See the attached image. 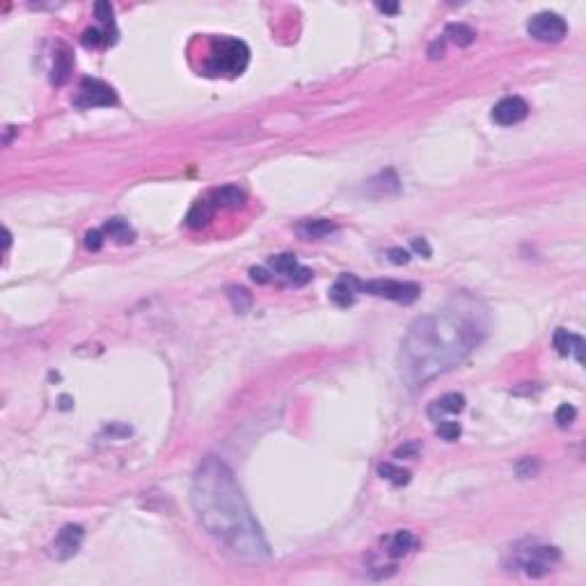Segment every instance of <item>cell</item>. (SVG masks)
<instances>
[{
	"label": "cell",
	"instance_id": "1",
	"mask_svg": "<svg viewBox=\"0 0 586 586\" xmlns=\"http://www.w3.org/2000/svg\"><path fill=\"white\" fill-rule=\"evenodd\" d=\"M488 314L472 295L460 293L442 309L417 319L401 341L399 371L410 389L424 387L458 366L484 341Z\"/></svg>",
	"mask_w": 586,
	"mask_h": 586
},
{
	"label": "cell",
	"instance_id": "2",
	"mask_svg": "<svg viewBox=\"0 0 586 586\" xmlns=\"http://www.w3.org/2000/svg\"><path fill=\"white\" fill-rule=\"evenodd\" d=\"M190 504L208 536L243 561L259 564L270 557L264 529L252 515L232 467L215 456H206L192 477Z\"/></svg>",
	"mask_w": 586,
	"mask_h": 586
},
{
	"label": "cell",
	"instance_id": "3",
	"mask_svg": "<svg viewBox=\"0 0 586 586\" xmlns=\"http://www.w3.org/2000/svg\"><path fill=\"white\" fill-rule=\"evenodd\" d=\"M250 62V48L236 37H218L204 65L208 76H239Z\"/></svg>",
	"mask_w": 586,
	"mask_h": 586
},
{
	"label": "cell",
	"instance_id": "4",
	"mask_svg": "<svg viewBox=\"0 0 586 586\" xmlns=\"http://www.w3.org/2000/svg\"><path fill=\"white\" fill-rule=\"evenodd\" d=\"M360 293H369V295H375V298L410 305V302H415L419 298L422 288H419V284H415V282H399V279H371V282L360 284Z\"/></svg>",
	"mask_w": 586,
	"mask_h": 586
},
{
	"label": "cell",
	"instance_id": "5",
	"mask_svg": "<svg viewBox=\"0 0 586 586\" xmlns=\"http://www.w3.org/2000/svg\"><path fill=\"white\" fill-rule=\"evenodd\" d=\"M559 550L550 547V545H531L527 550L518 552V559H515V566L522 568L529 577H543L545 573H550L552 564L559 561Z\"/></svg>",
	"mask_w": 586,
	"mask_h": 586
},
{
	"label": "cell",
	"instance_id": "6",
	"mask_svg": "<svg viewBox=\"0 0 586 586\" xmlns=\"http://www.w3.org/2000/svg\"><path fill=\"white\" fill-rule=\"evenodd\" d=\"M527 32L536 41L557 44L568 34V23L557 12H538L527 21Z\"/></svg>",
	"mask_w": 586,
	"mask_h": 586
},
{
	"label": "cell",
	"instance_id": "7",
	"mask_svg": "<svg viewBox=\"0 0 586 586\" xmlns=\"http://www.w3.org/2000/svg\"><path fill=\"white\" fill-rule=\"evenodd\" d=\"M74 103L78 108H99V106H115L117 94L110 85L96 81V78H85L78 87Z\"/></svg>",
	"mask_w": 586,
	"mask_h": 586
},
{
	"label": "cell",
	"instance_id": "8",
	"mask_svg": "<svg viewBox=\"0 0 586 586\" xmlns=\"http://www.w3.org/2000/svg\"><path fill=\"white\" fill-rule=\"evenodd\" d=\"M270 268L277 275H282L286 282H291L293 286H302L312 279V270L298 264V259L293 255H275L270 257Z\"/></svg>",
	"mask_w": 586,
	"mask_h": 586
},
{
	"label": "cell",
	"instance_id": "9",
	"mask_svg": "<svg viewBox=\"0 0 586 586\" xmlns=\"http://www.w3.org/2000/svg\"><path fill=\"white\" fill-rule=\"evenodd\" d=\"M527 112H529V106L524 99H520V96H504L500 103H495L493 119L500 126H513L527 117Z\"/></svg>",
	"mask_w": 586,
	"mask_h": 586
},
{
	"label": "cell",
	"instance_id": "10",
	"mask_svg": "<svg viewBox=\"0 0 586 586\" xmlns=\"http://www.w3.org/2000/svg\"><path fill=\"white\" fill-rule=\"evenodd\" d=\"M81 543H83V529L78 524H67L58 533L53 543V557L60 559V561H67V559H72L81 550Z\"/></svg>",
	"mask_w": 586,
	"mask_h": 586
},
{
	"label": "cell",
	"instance_id": "11",
	"mask_svg": "<svg viewBox=\"0 0 586 586\" xmlns=\"http://www.w3.org/2000/svg\"><path fill=\"white\" fill-rule=\"evenodd\" d=\"M360 279H357L355 275H339L335 279V284L330 286V300L339 305V307H351V305L355 302L357 298V293H360Z\"/></svg>",
	"mask_w": 586,
	"mask_h": 586
},
{
	"label": "cell",
	"instance_id": "12",
	"mask_svg": "<svg viewBox=\"0 0 586 586\" xmlns=\"http://www.w3.org/2000/svg\"><path fill=\"white\" fill-rule=\"evenodd\" d=\"M465 410V397L458 394V392H449L440 399H435L431 406H428L426 415L433 419V422H440L447 415H458Z\"/></svg>",
	"mask_w": 586,
	"mask_h": 586
},
{
	"label": "cell",
	"instance_id": "13",
	"mask_svg": "<svg viewBox=\"0 0 586 586\" xmlns=\"http://www.w3.org/2000/svg\"><path fill=\"white\" fill-rule=\"evenodd\" d=\"M552 344L559 355H573L577 362H584V339L580 335H573L566 328H559L552 337Z\"/></svg>",
	"mask_w": 586,
	"mask_h": 586
},
{
	"label": "cell",
	"instance_id": "14",
	"mask_svg": "<svg viewBox=\"0 0 586 586\" xmlns=\"http://www.w3.org/2000/svg\"><path fill=\"white\" fill-rule=\"evenodd\" d=\"M415 545H417L415 533L406 531V529H399L387 538V543H385V552H387V557H392V559H401V557H406L410 550H415Z\"/></svg>",
	"mask_w": 586,
	"mask_h": 586
},
{
	"label": "cell",
	"instance_id": "15",
	"mask_svg": "<svg viewBox=\"0 0 586 586\" xmlns=\"http://www.w3.org/2000/svg\"><path fill=\"white\" fill-rule=\"evenodd\" d=\"M208 199H211V204L215 208H241L246 204V192H243L239 186H222V188L213 190L211 195H208Z\"/></svg>",
	"mask_w": 586,
	"mask_h": 586
},
{
	"label": "cell",
	"instance_id": "16",
	"mask_svg": "<svg viewBox=\"0 0 586 586\" xmlns=\"http://www.w3.org/2000/svg\"><path fill=\"white\" fill-rule=\"evenodd\" d=\"M295 232H298V236H302V239L317 241V239H326V236L335 234L337 225L326 220V218H314V220H302L295 225Z\"/></svg>",
	"mask_w": 586,
	"mask_h": 586
},
{
	"label": "cell",
	"instance_id": "17",
	"mask_svg": "<svg viewBox=\"0 0 586 586\" xmlns=\"http://www.w3.org/2000/svg\"><path fill=\"white\" fill-rule=\"evenodd\" d=\"M218 208L211 204V199H199V202L195 204L188 211V218H186V225L192 227V229H199V227H204L213 220V215H215Z\"/></svg>",
	"mask_w": 586,
	"mask_h": 586
},
{
	"label": "cell",
	"instance_id": "18",
	"mask_svg": "<svg viewBox=\"0 0 586 586\" xmlns=\"http://www.w3.org/2000/svg\"><path fill=\"white\" fill-rule=\"evenodd\" d=\"M103 234H108L110 239H115L117 243H121V246L133 243V239H135L133 227H131L124 218H110V220L103 225Z\"/></svg>",
	"mask_w": 586,
	"mask_h": 586
},
{
	"label": "cell",
	"instance_id": "19",
	"mask_svg": "<svg viewBox=\"0 0 586 586\" xmlns=\"http://www.w3.org/2000/svg\"><path fill=\"white\" fill-rule=\"evenodd\" d=\"M72 69H74V58L69 53V48L62 46V51L55 55V62H53V83L55 85L67 83L69 76H72Z\"/></svg>",
	"mask_w": 586,
	"mask_h": 586
},
{
	"label": "cell",
	"instance_id": "20",
	"mask_svg": "<svg viewBox=\"0 0 586 586\" xmlns=\"http://www.w3.org/2000/svg\"><path fill=\"white\" fill-rule=\"evenodd\" d=\"M444 39H451L458 46H470L472 41L477 39V32L470 28L467 23H449L444 28Z\"/></svg>",
	"mask_w": 586,
	"mask_h": 586
},
{
	"label": "cell",
	"instance_id": "21",
	"mask_svg": "<svg viewBox=\"0 0 586 586\" xmlns=\"http://www.w3.org/2000/svg\"><path fill=\"white\" fill-rule=\"evenodd\" d=\"M378 474L382 479H387L389 484H394V486H406L410 481V472L394 465V462H382V465L378 467Z\"/></svg>",
	"mask_w": 586,
	"mask_h": 586
},
{
	"label": "cell",
	"instance_id": "22",
	"mask_svg": "<svg viewBox=\"0 0 586 586\" xmlns=\"http://www.w3.org/2000/svg\"><path fill=\"white\" fill-rule=\"evenodd\" d=\"M227 295H229V300H232L236 312L246 314L252 307V295L243 286H229V288H227Z\"/></svg>",
	"mask_w": 586,
	"mask_h": 586
},
{
	"label": "cell",
	"instance_id": "23",
	"mask_svg": "<svg viewBox=\"0 0 586 586\" xmlns=\"http://www.w3.org/2000/svg\"><path fill=\"white\" fill-rule=\"evenodd\" d=\"M115 41V37H110V30H101V28H87L83 32V44L85 46H108V44Z\"/></svg>",
	"mask_w": 586,
	"mask_h": 586
},
{
	"label": "cell",
	"instance_id": "24",
	"mask_svg": "<svg viewBox=\"0 0 586 586\" xmlns=\"http://www.w3.org/2000/svg\"><path fill=\"white\" fill-rule=\"evenodd\" d=\"M437 435L442 437V440H447V442H453V440H458V437L462 435V428L458 422H447V419H440L437 422Z\"/></svg>",
	"mask_w": 586,
	"mask_h": 586
},
{
	"label": "cell",
	"instance_id": "25",
	"mask_svg": "<svg viewBox=\"0 0 586 586\" xmlns=\"http://www.w3.org/2000/svg\"><path fill=\"white\" fill-rule=\"evenodd\" d=\"M575 417H577V410L571 404H564V406H559L557 415H554V422L561 428H566V426H571L575 422Z\"/></svg>",
	"mask_w": 586,
	"mask_h": 586
},
{
	"label": "cell",
	"instance_id": "26",
	"mask_svg": "<svg viewBox=\"0 0 586 586\" xmlns=\"http://www.w3.org/2000/svg\"><path fill=\"white\" fill-rule=\"evenodd\" d=\"M538 470H540V462L531 460V458H524V460H520V462H518V465H515V472H518V474H520L522 479L533 477Z\"/></svg>",
	"mask_w": 586,
	"mask_h": 586
},
{
	"label": "cell",
	"instance_id": "27",
	"mask_svg": "<svg viewBox=\"0 0 586 586\" xmlns=\"http://www.w3.org/2000/svg\"><path fill=\"white\" fill-rule=\"evenodd\" d=\"M85 248L92 250V252L101 250V248H103V232H99V229L87 232V234H85Z\"/></svg>",
	"mask_w": 586,
	"mask_h": 586
},
{
	"label": "cell",
	"instance_id": "28",
	"mask_svg": "<svg viewBox=\"0 0 586 586\" xmlns=\"http://www.w3.org/2000/svg\"><path fill=\"white\" fill-rule=\"evenodd\" d=\"M94 14L103 25H112V5L110 3H96Z\"/></svg>",
	"mask_w": 586,
	"mask_h": 586
},
{
	"label": "cell",
	"instance_id": "29",
	"mask_svg": "<svg viewBox=\"0 0 586 586\" xmlns=\"http://www.w3.org/2000/svg\"><path fill=\"white\" fill-rule=\"evenodd\" d=\"M387 257H389L392 264H408V261H410V252L404 250V248H392L387 252Z\"/></svg>",
	"mask_w": 586,
	"mask_h": 586
},
{
	"label": "cell",
	"instance_id": "30",
	"mask_svg": "<svg viewBox=\"0 0 586 586\" xmlns=\"http://www.w3.org/2000/svg\"><path fill=\"white\" fill-rule=\"evenodd\" d=\"M413 250L424 257H431V246L426 243V239H413Z\"/></svg>",
	"mask_w": 586,
	"mask_h": 586
},
{
	"label": "cell",
	"instance_id": "31",
	"mask_svg": "<svg viewBox=\"0 0 586 586\" xmlns=\"http://www.w3.org/2000/svg\"><path fill=\"white\" fill-rule=\"evenodd\" d=\"M250 275H252V279H255V282H259V284H266L268 282V270H264V268H252L250 270Z\"/></svg>",
	"mask_w": 586,
	"mask_h": 586
},
{
	"label": "cell",
	"instance_id": "32",
	"mask_svg": "<svg viewBox=\"0 0 586 586\" xmlns=\"http://www.w3.org/2000/svg\"><path fill=\"white\" fill-rule=\"evenodd\" d=\"M442 53H444V37L442 39H437L433 46H431V51H428V55H431L433 60L435 58H442Z\"/></svg>",
	"mask_w": 586,
	"mask_h": 586
},
{
	"label": "cell",
	"instance_id": "33",
	"mask_svg": "<svg viewBox=\"0 0 586 586\" xmlns=\"http://www.w3.org/2000/svg\"><path fill=\"white\" fill-rule=\"evenodd\" d=\"M378 10L385 14H397L399 12V5L397 3H378Z\"/></svg>",
	"mask_w": 586,
	"mask_h": 586
},
{
	"label": "cell",
	"instance_id": "34",
	"mask_svg": "<svg viewBox=\"0 0 586 586\" xmlns=\"http://www.w3.org/2000/svg\"><path fill=\"white\" fill-rule=\"evenodd\" d=\"M419 449V444H408V447H401L399 451H397V456H408V453H413V451H417Z\"/></svg>",
	"mask_w": 586,
	"mask_h": 586
}]
</instances>
